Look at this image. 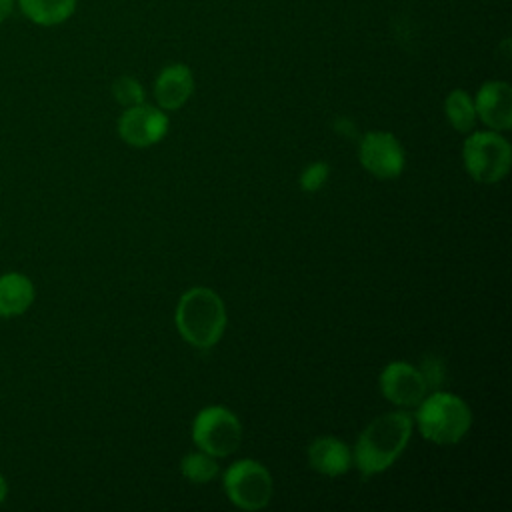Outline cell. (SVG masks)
I'll list each match as a JSON object with an SVG mask.
<instances>
[{
	"label": "cell",
	"instance_id": "6da1fadb",
	"mask_svg": "<svg viewBox=\"0 0 512 512\" xmlns=\"http://www.w3.org/2000/svg\"><path fill=\"white\" fill-rule=\"evenodd\" d=\"M412 426L414 418L406 410L386 412L368 422L360 432L352 454V462L362 478L380 474L396 462L412 436Z\"/></svg>",
	"mask_w": 512,
	"mask_h": 512
},
{
	"label": "cell",
	"instance_id": "7a4b0ae2",
	"mask_svg": "<svg viewBox=\"0 0 512 512\" xmlns=\"http://www.w3.org/2000/svg\"><path fill=\"white\" fill-rule=\"evenodd\" d=\"M226 306L222 298L206 288L194 286L186 290L174 312V322L180 336L194 348H212L226 330Z\"/></svg>",
	"mask_w": 512,
	"mask_h": 512
},
{
	"label": "cell",
	"instance_id": "3957f363",
	"mask_svg": "<svg viewBox=\"0 0 512 512\" xmlns=\"http://www.w3.org/2000/svg\"><path fill=\"white\" fill-rule=\"evenodd\" d=\"M414 420L426 440L450 446L458 444L468 434L472 426V410L464 398L438 388L420 400Z\"/></svg>",
	"mask_w": 512,
	"mask_h": 512
},
{
	"label": "cell",
	"instance_id": "277c9868",
	"mask_svg": "<svg viewBox=\"0 0 512 512\" xmlns=\"http://www.w3.org/2000/svg\"><path fill=\"white\" fill-rule=\"evenodd\" d=\"M462 160L466 172L482 184L500 182L512 164V148L496 130L470 132L464 140Z\"/></svg>",
	"mask_w": 512,
	"mask_h": 512
},
{
	"label": "cell",
	"instance_id": "5b68a950",
	"mask_svg": "<svg viewBox=\"0 0 512 512\" xmlns=\"http://www.w3.org/2000/svg\"><path fill=\"white\" fill-rule=\"evenodd\" d=\"M222 486L228 500L240 510H262L270 504L274 484L264 464L252 458L232 462L222 474Z\"/></svg>",
	"mask_w": 512,
	"mask_h": 512
},
{
	"label": "cell",
	"instance_id": "8992f818",
	"mask_svg": "<svg viewBox=\"0 0 512 512\" xmlns=\"http://www.w3.org/2000/svg\"><path fill=\"white\" fill-rule=\"evenodd\" d=\"M194 444L214 458L236 452L242 442V424L226 406H206L192 422Z\"/></svg>",
	"mask_w": 512,
	"mask_h": 512
},
{
	"label": "cell",
	"instance_id": "52a82bcc",
	"mask_svg": "<svg viewBox=\"0 0 512 512\" xmlns=\"http://www.w3.org/2000/svg\"><path fill=\"white\" fill-rule=\"evenodd\" d=\"M358 158L362 168L380 180L398 178L406 166V152L400 140L384 130H372L360 138Z\"/></svg>",
	"mask_w": 512,
	"mask_h": 512
},
{
	"label": "cell",
	"instance_id": "ba28073f",
	"mask_svg": "<svg viewBox=\"0 0 512 512\" xmlns=\"http://www.w3.org/2000/svg\"><path fill=\"white\" fill-rule=\"evenodd\" d=\"M170 128V120L160 106H150L146 102L124 108L118 118L120 138L134 148H148L158 144Z\"/></svg>",
	"mask_w": 512,
	"mask_h": 512
},
{
	"label": "cell",
	"instance_id": "9c48e42d",
	"mask_svg": "<svg viewBox=\"0 0 512 512\" xmlns=\"http://www.w3.org/2000/svg\"><path fill=\"white\" fill-rule=\"evenodd\" d=\"M378 386L382 396L398 408H416L428 394V386L420 370L404 360L386 364L380 372Z\"/></svg>",
	"mask_w": 512,
	"mask_h": 512
},
{
	"label": "cell",
	"instance_id": "30bf717a",
	"mask_svg": "<svg viewBox=\"0 0 512 512\" xmlns=\"http://www.w3.org/2000/svg\"><path fill=\"white\" fill-rule=\"evenodd\" d=\"M474 100L476 118L490 130L506 132L512 126V88L504 80L484 82Z\"/></svg>",
	"mask_w": 512,
	"mask_h": 512
},
{
	"label": "cell",
	"instance_id": "8fae6325",
	"mask_svg": "<svg viewBox=\"0 0 512 512\" xmlns=\"http://www.w3.org/2000/svg\"><path fill=\"white\" fill-rule=\"evenodd\" d=\"M194 92V76L186 64H168L154 80V98L162 110L182 108Z\"/></svg>",
	"mask_w": 512,
	"mask_h": 512
},
{
	"label": "cell",
	"instance_id": "7c38bea8",
	"mask_svg": "<svg viewBox=\"0 0 512 512\" xmlns=\"http://www.w3.org/2000/svg\"><path fill=\"white\" fill-rule=\"evenodd\" d=\"M308 462L324 476H342L352 466V450L336 436H318L308 446Z\"/></svg>",
	"mask_w": 512,
	"mask_h": 512
},
{
	"label": "cell",
	"instance_id": "4fadbf2b",
	"mask_svg": "<svg viewBox=\"0 0 512 512\" xmlns=\"http://www.w3.org/2000/svg\"><path fill=\"white\" fill-rule=\"evenodd\" d=\"M36 298L34 284L20 272H6L0 276V318H14L24 314Z\"/></svg>",
	"mask_w": 512,
	"mask_h": 512
},
{
	"label": "cell",
	"instance_id": "5bb4252c",
	"mask_svg": "<svg viewBox=\"0 0 512 512\" xmlns=\"http://www.w3.org/2000/svg\"><path fill=\"white\" fill-rule=\"evenodd\" d=\"M16 6L38 26H58L74 14L76 0H16Z\"/></svg>",
	"mask_w": 512,
	"mask_h": 512
},
{
	"label": "cell",
	"instance_id": "9a60e30c",
	"mask_svg": "<svg viewBox=\"0 0 512 512\" xmlns=\"http://www.w3.org/2000/svg\"><path fill=\"white\" fill-rule=\"evenodd\" d=\"M444 114L448 118V122L452 124V128L460 134H468L474 130L476 126V108H474V100L466 90H452L446 100H444Z\"/></svg>",
	"mask_w": 512,
	"mask_h": 512
},
{
	"label": "cell",
	"instance_id": "2e32d148",
	"mask_svg": "<svg viewBox=\"0 0 512 512\" xmlns=\"http://www.w3.org/2000/svg\"><path fill=\"white\" fill-rule=\"evenodd\" d=\"M180 472L192 484H206L218 476L220 466L212 454L198 448L182 458Z\"/></svg>",
	"mask_w": 512,
	"mask_h": 512
},
{
	"label": "cell",
	"instance_id": "e0dca14e",
	"mask_svg": "<svg viewBox=\"0 0 512 512\" xmlns=\"http://www.w3.org/2000/svg\"><path fill=\"white\" fill-rule=\"evenodd\" d=\"M112 94L116 98L118 104H122L124 108H130V106H136V104H142L144 102V86L132 78V76H120L114 80L112 84Z\"/></svg>",
	"mask_w": 512,
	"mask_h": 512
},
{
	"label": "cell",
	"instance_id": "ac0fdd59",
	"mask_svg": "<svg viewBox=\"0 0 512 512\" xmlns=\"http://www.w3.org/2000/svg\"><path fill=\"white\" fill-rule=\"evenodd\" d=\"M330 178V166L324 162V160H316L312 164H308L300 176H298V186L308 192V194H314L318 192L320 188H324V184L328 182Z\"/></svg>",
	"mask_w": 512,
	"mask_h": 512
},
{
	"label": "cell",
	"instance_id": "d6986e66",
	"mask_svg": "<svg viewBox=\"0 0 512 512\" xmlns=\"http://www.w3.org/2000/svg\"><path fill=\"white\" fill-rule=\"evenodd\" d=\"M418 370H420L428 390H438L444 384L446 368H444V362L438 356H426Z\"/></svg>",
	"mask_w": 512,
	"mask_h": 512
},
{
	"label": "cell",
	"instance_id": "ffe728a7",
	"mask_svg": "<svg viewBox=\"0 0 512 512\" xmlns=\"http://www.w3.org/2000/svg\"><path fill=\"white\" fill-rule=\"evenodd\" d=\"M334 130H336V132H340V134H342V136H346V138H352V136L356 134V130H354V122H350L348 118H340V120H336Z\"/></svg>",
	"mask_w": 512,
	"mask_h": 512
},
{
	"label": "cell",
	"instance_id": "44dd1931",
	"mask_svg": "<svg viewBox=\"0 0 512 512\" xmlns=\"http://www.w3.org/2000/svg\"><path fill=\"white\" fill-rule=\"evenodd\" d=\"M16 8V0H0V24L12 16Z\"/></svg>",
	"mask_w": 512,
	"mask_h": 512
},
{
	"label": "cell",
	"instance_id": "7402d4cb",
	"mask_svg": "<svg viewBox=\"0 0 512 512\" xmlns=\"http://www.w3.org/2000/svg\"><path fill=\"white\" fill-rule=\"evenodd\" d=\"M6 496H8V482H6V478L0 474V504L6 500Z\"/></svg>",
	"mask_w": 512,
	"mask_h": 512
}]
</instances>
